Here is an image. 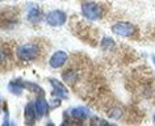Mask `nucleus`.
Here are the masks:
<instances>
[{
  "label": "nucleus",
  "mask_w": 155,
  "mask_h": 126,
  "mask_svg": "<svg viewBox=\"0 0 155 126\" xmlns=\"http://www.w3.org/2000/svg\"><path fill=\"white\" fill-rule=\"evenodd\" d=\"M112 32L120 37H131L135 33V26L126 21L116 22L112 25Z\"/></svg>",
  "instance_id": "obj_4"
},
{
  "label": "nucleus",
  "mask_w": 155,
  "mask_h": 126,
  "mask_svg": "<svg viewBox=\"0 0 155 126\" xmlns=\"http://www.w3.org/2000/svg\"><path fill=\"white\" fill-rule=\"evenodd\" d=\"M71 113V117L78 118V120H87V118L91 117V112L87 106H76V108H72L70 110Z\"/></svg>",
  "instance_id": "obj_10"
},
{
  "label": "nucleus",
  "mask_w": 155,
  "mask_h": 126,
  "mask_svg": "<svg viewBox=\"0 0 155 126\" xmlns=\"http://www.w3.org/2000/svg\"><path fill=\"white\" fill-rule=\"evenodd\" d=\"M48 82L50 83V86L53 87V96L55 97H59V99H67V95H68V89L67 87L64 86L62 82H59L58 79H54V78H49Z\"/></svg>",
  "instance_id": "obj_5"
},
{
  "label": "nucleus",
  "mask_w": 155,
  "mask_h": 126,
  "mask_svg": "<svg viewBox=\"0 0 155 126\" xmlns=\"http://www.w3.org/2000/svg\"><path fill=\"white\" fill-rule=\"evenodd\" d=\"M45 20H46V24L48 25L58 28V26H62L66 24V21H67V15L61 9H54V11H50V12L46 15Z\"/></svg>",
  "instance_id": "obj_3"
},
{
  "label": "nucleus",
  "mask_w": 155,
  "mask_h": 126,
  "mask_svg": "<svg viewBox=\"0 0 155 126\" xmlns=\"http://www.w3.org/2000/svg\"><path fill=\"white\" fill-rule=\"evenodd\" d=\"M82 15L84 18L90 21L100 20L103 17V9L99 4L94 2H84L82 4Z\"/></svg>",
  "instance_id": "obj_2"
},
{
  "label": "nucleus",
  "mask_w": 155,
  "mask_h": 126,
  "mask_svg": "<svg viewBox=\"0 0 155 126\" xmlns=\"http://www.w3.org/2000/svg\"><path fill=\"white\" fill-rule=\"evenodd\" d=\"M22 87L26 88L30 92H33L34 95H38V96H45V89L42 88L40 84L33 83V82H28V80H22Z\"/></svg>",
  "instance_id": "obj_11"
},
{
  "label": "nucleus",
  "mask_w": 155,
  "mask_h": 126,
  "mask_svg": "<svg viewBox=\"0 0 155 126\" xmlns=\"http://www.w3.org/2000/svg\"><path fill=\"white\" fill-rule=\"evenodd\" d=\"M67 59H68L67 53L63 51V50H58L51 55V58L49 60L50 67L51 68H61L66 62H67Z\"/></svg>",
  "instance_id": "obj_6"
},
{
  "label": "nucleus",
  "mask_w": 155,
  "mask_h": 126,
  "mask_svg": "<svg viewBox=\"0 0 155 126\" xmlns=\"http://www.w3.org/2000/svg\"><path fill=\"white\" fill-rule=\"evenodd\" d=\"M17 57L24 62H30L38 58L40 55V47L36 44H25V45H20L16 50Z\"/></svg>",
  "instance_id": "obj_1"
},
{
  "label": "nucleus",
  "mask_w": 155,
  "mask_h": 126,
  "mask_svg": "<svg viewBox=\"0 0 155 126\" xmlns=\"http://www.w3.org/2000/svg\"><path fill=\"white\" fill-rule=\"evenodd\" d=\"M22 89H24V87H22V80L21 79L12 80V82L8 84V91L11 93L16 95V96H20V95L22 93Z\"/></svg>",
  "instance_id": "obj_12"
},
{
  "label": "nucleus",
  "mask_w": 155,
  "mask_h": 126,
  "mask_svg": "<svg viewBox=\"0 0 155 126\" xmlns=\"http://www.w3.org/2000/svg\"><path fill=\"white\" fill-rule=\"evenodd\" d=\"M49 104H51V105H50V106H51V108H58V106L61 105V99H59V97H55V96H54V99H53V100L49 102Z\"/></svg>",
  "instance_id": "obj_15"
},
{
  "label": "nucleus",
  "mask_w": 155,
  "mask_h": 126,
  "mask_svg": "<svg viewBox=\"0 0 155 126\" xmlns=\"http://www.w3.org/2000/svg\"><path fill=\"white\" fill-rule=\"evenodd\" d=\"M0 2H2V0H0Z\"/></svg>",
  "instance_id": "obj_18"
},
{
  "label": "nucleus",
  "mask_w": 155,
  "mask_h": 126,
  "mask_svg": "<svg viewBox=\"0 0 155 126\" xmlns=\"http://www.w3.org/2000/svg\"><path fill=\"white\" fill-rule=\"evenodd\" d=\"M26 18H28V21L32 22V24H37V22L42 21V18H44V13H42L40 7L29 5L28 13H26Z\"/></svg>",
  "instance_id": "obj_8"
},
{
  "label": "nucleus",
  "mask_w": 155,
  "mask_h": 126,
  "mask_svg": "<svg viewBox=\"0 0 155 126\" xmlns=\"http://www.w3.org/2000/svg\"><path fill=\"white\" fill-rule=\"evenodd\" d=\"M5 59V54L3 51H0V62H2V60H4Z\"/></svg>",
  "instance_id": "obj_16"
},
{
  "label": "nucleus",
  "mask_w": 155,
  "mask_h": 126,
  "mask_svg": "<svg viewBox=\"0 0 155 126\" xmlns=\"http://www.w3.org/2000/svg\"><path fill=\"white\" fill-rule=\"evenodd\" d=\"M34 104H36L38 117H44L45 114H48L50 105H49V101L45 99V96H38L36 99V101H34Z\"/></svg>",
  "instance_id": "obj_9"
},
{
  "label": "nucleus",
  "mask_w": 155,
  "mask_h": 126,
  "mask_svg": "<svg viewBox=\"0 0 155 126\" xmlns=\"http://www.w3.org/2000/svg\"><path fill=\"white\" fill-rule=\"evenodd\" d=\"M38 117L37 114V109H36V104L33 101H28V104L25 105L24 109V118H25V124L26 125H33L36 122Z\"/></svg>",
  "instance_id": "obj_7"
},
{
  "label": "nucleus",
  "mask_w": 155,
  "mask_h": 126,
  "mask_svg": "<svg viewBox=\"0 0 155 126\" xmlns=\"http://www.w3.org/2000/svg\"><path fill=\"white\" fill-rule=\"evenodd\" d=\"M122 116V110L118 108V106H114L113 109H110L109 110V117L112 118H120Z\"/></svg>",
  "instance_id": "obj_14"
},
{
  "label": "nucleus",
  "mask_w": 155,
  "mask_h": 126,
  "mask_svg": "<svg viewBox=\"0 0 155 126\" xmlns=\"http://www.w3.org/2000/svg\"><path fill=\"white\" fill-rule=\"evenodd\" d=\"M101 46H103V49H105V50H108V49H110V47H113V46H114L113 38H110V37H104L103 40H101Z\"/></svg>",
  "instance_id": "obj_13"
},
{
  "label": "nucleus",
  "mask_w": 155,
  "mask_h": 126,
  "mask_svg": "<svg viewBox=\"0 0 155 126\" xmlns=\"http://www.w3.org/2000/svg\"><path fill=\"white\" fill-rule=\"evenodd\" d=\"M154 120H155V114H154Z\"/></svg>",
  "instance_id": "obj_17"
}]
</instances>
